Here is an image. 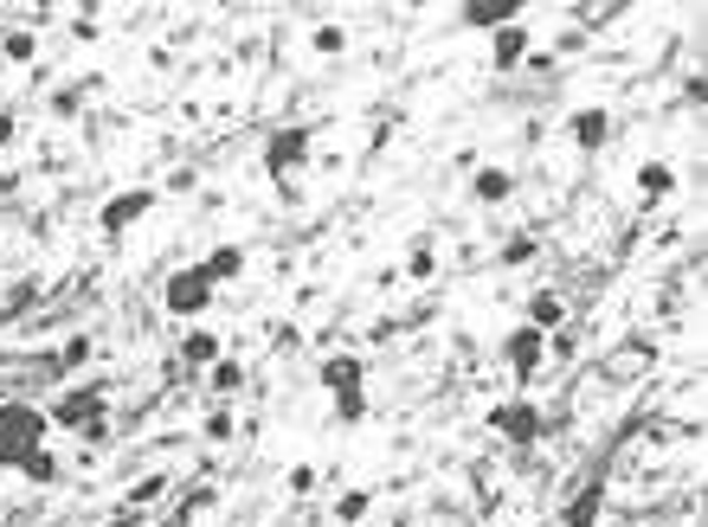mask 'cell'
I'll return each instance as SVG.
<instances>
[{"label": "cell", "instance_id": "d6a6232c", "mask_svg": "<svg viewBox=\"0 0 708 527\" xmlns=\"http://www.w3.org/2000/svg\"><path fill=\"white\" fill-rule=\"evenodd\" d=\"M431 270H438V252H431V245H413V252H406V277H431Z\"/></svg>", "mask_w": 708, "mask_h": 527}, {"label": "cell", "instance_id": "3957f363", "mask_svg": "<svg viewBox=\"0 0 708 527\" xmlns=\"http://www.w3.org/2000/svg\"><path fill=\"white\" fill-rule=\"evenodd\" d=\"M309 123H290V130H278L271 142H265V174H278V187H283V199L296 194V168L309 161Z\"/></svg>", "mask_w": 708, "mask_h": 527}, {"label": "cell", "instance_id": "52a82bcc", "mask_svg": "<svg viewBox=\"0 0 708 527\" xmlns=\"http://www.w3.org/2000/svg\"><path fill=\"white\" fill-rule=\"evenodd\" d=\"M566 142H573L579 155H599V148L612 142V110H599V103L573 110V117H566Z\"/></svg>", "mask_w": 708, "mask_h": 527}, {"label": "cell", "instance_id": "9c48e42d", "mask_svg": "<svg viewBox=\"0 0 708 527\" xmlns=\"http://www.w3.org/2000/svg\"><path fill=\"white\" fill-rule=\"evenodd\" d=\"M528 52H535V46H528V26H522V20L490 33V71H522L528 65Z\"/></svg>", "mask_w": 708, "mask_h": 527}, {"label": "cell", "instance_id": "836d02e7", "mask_svg": "<svg viewBox=\"0 0 708 527\" xmlns=\"http://www.w3.org/2000/svg\"><path fill=\"white\" fill-rule=\"evenodd\" d=\"M71 39H77V46H97V39H103V26H97V13H90V7L71 20Z\"/></svg>", "mask_w": 708, "mask_h": 527}, {"label": "cell", "instance_id": "8992f818", "mask_svg": "<svg viewBox=\"0 0 708 527\" xmlns=\"http://www.w3.org/2000/svg\"><path fill=\"white\" fill-rule=\"evenodd\" d=\"M155 212V187H123V194H110L103 206H97V225L110 232V238H123L130 225H142Z\"/></svg>", "mask_w": 708, "mask_h": 527}, {"label": "cell", "instance_id": "8fae6325", "mask_svg": "<svg viewBox=\"0 0 708 527\" xmlns=\"http://www.w3.org/2000/svg\"><path fill=\"white\" fill-rule=\"evenodd\" d=\"M457 20H464L471 33H496V26H515V20H522V0H464Z\"/></svg>", "mask_w": 708, "mask_h": 527}, {"label": "cell", "instance_id": "8d00e7d4", "mask_svg": "<svg viewBox=\"0 0 708 527\" xmlns=\"http://www.w3.org/2000/svg\"><path fill=\"white\" fill-rule=\"evenodd\" d=\"M13 142H20V117L0 103V148H13Z\"/></svg>", "mask_w": 708, "mask_h": 527}, {"label": "cell", "instance_id": "5b68a950", "mask_svg": "<svg viewBox=\"0 0 708 527\" xmlns=\"http://www.w3.org/2000/svg\"><path fill=\"white\" fill-rule=\"evenodd\" d=\"M490 431L502 438V444L528 451V444L548 431V418H541V405H528V399H509V405H496V412H490Z\"/></svg>", "mask_w": 708, "mask_h": 527}, {"label": "cell", "instance_id": "ac0fdd59", "mask_svg": "<svg viewBox=\"0 0 708 527\" xmlns=\"http://www.w3.org/2000/svg\"><path fill=\"white\" fill-rule=\"evenodd\" d=\"M0 59L7 65H33L39 59V33L33 26H0Z\"/></svg>", "mask_w": 708, "mask_h": 527}, {"label": "cell", "instance_id": "f1b7e54d", "mask_svg": "<svg viewBox=\"0 0 708 527\" xmlns=\"http://www.w3.org/2000/svg\"><path fill=\"white\" fill-rule=\"evenodd\" d=\"M77 110H84V90H77V84L52 90V117H59V123H77Z\"/></svg>", "mask_w": 708, "mask_h": 527}, {"label": "cell", "instance_id": "cb8c5ba5", "mask_svg": "<svg viewBox=\"0 0 708 527\" xmlns=\"http://www.w3.org/2000/svg\"><path fill=\"white\" fill-rule=\"evenodd\" d=\"M200 431H207V444H232V438H239V418H232V405H212Z\"/></svg>", "mask_w": 708, "mask_h": 527}, {"label": "cell", "instance_id": "d4e9b609", "mask_svg": "<svg viewBox=\"0 0 708 527\" xmlns=\"http://www.w3.org/2000/svg\"><path fill=\"white\" fill-rule=\"evenodd\" d=\"M33 303H39V283H33V277H20V283L7 290V303H0V322H13V316H20V309H33Z\"/></svg>", "mask_w": 708, "mask_h": 527}, {"label": "cell", "instance_id": "30bf717a", "mask_svg": "<svg viewBox=\"0 0 708 527\" xmlns=\"http://www.w3.org/2000/svg\"><path fill=\"white\" fill-rule=\"evenodd\" d=\"M174 360H181V373H207L212 360H225V341H219V329H187Z\"/></svg>", "mask_w": 708, "mask_h": 527}, {"label": "cell", "instance_id": "44dd1931", "mask_svg": "<svg viewBox=\"0 0 708 527\" xmlns=\"http://www.w3.org/2000/svg\"><path fill=\"white\" fill-rule=\"evenodd\" d=\"M309 52H316V59H342V52H349V26H342V20H322V26L309 33Z\"/></svg>", "mask_w": 708, "mask_h": 527}, {"label": "cell", "instance_id": "4316f807", "mask_svg": "<svg viewBox=\"0 0 708 527\" xmlns=\"http://www.w3.org/2000/svg\"><path fill=\"white\" fill-rule=\"evenodd\" d=\"M535 252H541V245H535V232H509V238H502V264H509V270H515V264H528Z\"/></svg>", "mask_w": 708, "mask_h": 527}, {"label": "cell", "instance_id": "4dcf8cb0", "mask_svg": "<svg viewBox=\"0 0 708 527\" xmlns=\"http://www.w3.org/2000/svg\"><path fill=\"white\" fill-rule=\"evenodd\" d=\"M573 20H579L586 33H606V26L619 20V7H573Z\"/></svg>", "mask_w": 708, "mask_h": 527}, {"label": "cell", "instance_id": "4fadbf2b", "mask_svg": "<svg viewBox=\"0 0 708 527\" xmlns=\"http://www.w3.org/2000/svg\"><path fill=\"white\" fill-rule=\"evenodd\" d=\"M471 199H477V206H509V199H515V168L484 161V168L471 174Z\"/></svg>", "mask_w": 708, "mask_h": 527}, {"label": "cell", "instance_id": "e0dca14e", "mask_svg": "<svg viewBox=\"0 0 708 527\" xmlns=\"http://www.w3.org/2000/svg\"><path fill=\"white\" fill-rule=\"evenodd\" d=\"M168 489H174V476H161V469H155V476H136V482H130V489H123V508H161V502H168Z\"/></svg>", "mask_w": 708, "mask_h": 527}, {"label": "cell", "instance_id": "7a4b0ae2", "mask_svg": "<svg viewBox=\"0 0 708 527\" xmlns=\"http://www.w3.org/2000/svg\"><path fill=\"white\" fill-rule=\"evenodd\" d=\"M212 303H219V283H212L200 264H181V270H168V283H161V309H168L174 322H207Z\"/></svg>", "mask_w": 708, "mask_h": 527}, {"label": "cell", "instance_id": "5bb4252c", "mask_svg": "<svg viewBox=\"0 0 708 527\" xmlns=\"http://www.w3.org/2000/svg\"><path fill=\"white\" fill-rule=\"evenodd\" d=\"M200 270H207L212 283H239V277L252 270V252H245V245H212L207 258H200Z\"/></svg>", "mask_w": 708, "mask_h": 527}, {"label": "cell", "instance_id": "d6986e66", "mask_svg": "<svg viewBox=\"0 0 708 527\" xmlns=\"http://www.w3.org/2000/svg\"><path fill=\"white\" fill-rule=\"evenodd\" d=\"M329 515H335V527H361L367 515H374V489H342Z\"/></svg>", "mask_w": 708, "mask_h": 527}, {"label": "cell", "instance_id": "e575fe53", "mask_svg": "<svg viewBox=\"0 0 708 527\" xmlns=\"http://www.w3.org/2000/svg\"><path fill=\"white\" fill-rule=\"evenodd\" d=\"M548 354H554V360H573V354H579V334H573V329H548Z\"/></svg>", "mask_w": 708, "mask_h": 527}, {"label": "cell", "instance_id": "6da1fadb", "mask_svg": "<svg viewBox=\"0 0 708 527\" xmlns=\"http://www.w3.org/2000/svg\"><path fill=\"white\" fill-rule=\"evenodd\" d=\"M52 438V418L26 399H0V469H26V457H39Z\"/></svg>", "mask_w": 708, "mask_h": 527}, {"label": "cell", "instance_id": "83f0119b", "mask_svg": "<svg viewBox=\"0 0 708 527\" xmlns=\"http://www.w3.org/2000/svg\"><path fill=\"white\" fill-rule=\"evenodd\" d=\"M316 482H322V469H316V463H290V469H283V489H290V495H309Z\"/></svg>", "mask_w": 708, "mask_h": 527}, {"label": "cell", "instance_id": "ffe728a7", "mask_svg": "<svg viewBox=\"0 0 708 527\" xmlns=\"http://www.w3.org/2000/svg\"><path fill=\"white\" fill-rule=\"evenodd\" d=\"M599 508H606V482H586V489L573 495V508H566V527H593Z\"/></svg>", "mask_w": 708, "mask_h": 527}, {"label": "cell", "instance_id": "d590c367", "mask_svg": "<svg viewBox=\"0 0 708 527\" xmlns=\"http://www.w3.org/2000/svg\"><path fill=\"white\" fill-rule=\"evenodd\" d=\"M77 438H84V444H90V451H97V444H110V412H97V418H90V425H84V431H77Z\"/></svg>", "mask_w": 708, "mask_h": 527}, {"label": "cell", "instance_id": "f546056e", "mask_svg": "<svg viewBox=\"0 0 708 527\" xmlns=\"http://www.w3.org/2000/svg\"><path fill=\"white\" fill-rule=\"evenodd\" d=\"M26 476H33V482H59V476H65V463L52 457V451H39V457H26Z\"/></svg>", "mask_w": 708, "mask_h": 527}, {"label": "cell", "instance_id": "484cf974", "mask_svg": "<svg viewBox=\"0 0 708 527\" xmlns=\"http://www.w3.org/2000/svg\"><path fill=\"white\" fill-rule=\"evenodd\" d=\"M361 418H367V387L335 393V425H361Z\"/></svg>", "mask_w": 708, "mask_h": 527}, {"label": "cell", "instance_id": "9a60e30c", "mask_svg": "<svg viewBox=\"0 0 708 527\" xmlns=\"http://www.w3.org/2000/svg\"><path fill=\"white\" fill-rule=\"evenodd\" d=\"M522 322H528V329H541V334H548V329H566V296H561V290H535Z\"/></svg>", "mask_w": 708, "mask_h": 527}, {"label": "cell", "instance_id": "7402d4cb", "mask_svg": "<svg viewBox=\"0 0 708 527\" xmlns=\"http://www.w3.org/2000/svg\"><path fill=\"white\" fill-rule=\"evenodd\" d=\"M90 354H97V334L77 329L65 347H59V373H84V367H90Z\"/></svg>", "mask_w": 708, "mask_h": 527}, {"label": "cell", "instance_id": "ba28073f", "mask_svg": "<svg viewBox=\"0 0 708 527\" xmlns=\"http://www.w3.org/2000/svg\"><path fill=\"white\" fill-rule=\"evenodd\" d=\"M541 354H548V334L528 329V322H522V329H509V341H502V360L515 367V380H528V373L541 367Z\"/></svg>", "mask_w": 708, "mask_h": 527}, {"label": "cell", "instance_id": "2e32d148", "mask_svg": "<svg viewBox=\"0 0 708 527\" xmlns=\"http://www.w3.org/2000/svg\"><path fill=\"white\" fill-rule=\"evenodd\" d=\"M670 194H676V168H670V161H644V168H637V199L657 206V199H670Z\"/></svg>", "mask_w": 708, "mask_h": 527}, {"label": "cell", "instance_id": "603a6c76", "mask_svg": "<svg viewBox=\"0 0 708 527\" xmlns=\"http://www.w3.org/2000/svg\"><path fill=\"white\" fill-rule=\"evenodd\" d=\"M239 387H245V367H239V360H212L207 367V393L212 399H232Z\"/></svg>", "mask_w": 708, "mask_h": 527}, {"label": "cell", "instance_id": "7c38bea8", "mask_svg": "<svg viewBox=\"0 0 708 527\" xmlns=\"http://www.w3.org/2000/svg\"><path fill=\"white\" fill-rule=\"evenodd\" d=\"M316 387L335 399V393H354V387H367V367H361V354H329L322 367H316Z\"/></svg>", "mask_w": 708, "mask_h": 527}, {"label": "cell", "instance_id": "1f68e13d", "mask_svg": "<svg viewBox=\"0 0 708 527\" xmlns=\"http://www.w3.org/2000/svg\"><path fill=\"white\" fill-rule=\"evenodd\" d=\"M212 502H219V489H212V482H200V489H194V495L181 502V522H194V515H207Z\"/></svg>", "mask_w": 708, "mask_h": 527}, {"label": "cell", "instance_id": "277c9868", "mask_svg": "<svg viewBox=\"0 0 708 527\" xmlns=\"http://www.w3.org/2000/svg\"><path fill=\"white\" fill-rule=\"evenodd\" d=\"M97 412H110V393H103V380H84V387H71L65 399H52V431H84Z\"/></svg>", "mask_w": 708, "mask_h": 527}]
</instances>
